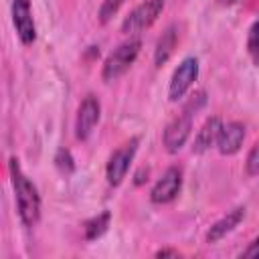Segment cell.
<instances>
[{"label":"cell","instance_id":"cell-1","mask_svg":"<svg viewBox=\"0 0 259 259\" xmlns=\"http://www.w3.org/2000/svg\"><path fill=\"white\" fill-rule=\"evenodd\" d=\"M8 172H10V180H12V188H14L18 217L24 227H34L40 219V194H38L36 186L30 182V178L22 172L16 158H10Z\"/></svg>","mask_w":259,"mask_h":259},{"label":"cell","instance_id":"cell-2","mask_svg":"<svg viewBox=\"0 0 259 259\" xmlns=\"http://www.w3.org/2000/svg\"><path fill=\"white\" fill-rule=\"evenodd\" d=\"M140 49H142V40L136 38V36H130L127 40H123L121 45H117L109 55L107 59L103 61V67H101V77L103 81L111 83L115 79H119L138 59L140 55Z\"/></svg>","mask_w":259,"mask_h":259},{"label":"cell","instance_id":"cell-3","mask_svg":"<svg viewBox=\"0 0 259 259\" xmlns=\"http://www.w3.org/2000/svg\"><path fill=\"white\" fill-rule=\"evenodd\" d=\"M164 6H166V0H144L142 4H138V6L123 18V22H121V32H125V34L132 36V34H138V32L150 28V26L158 20V16L162 14Z\"/></svg>","mask_w":259,"mask_h":259},{"label":"cell","instance_id":"cell-4","mask_svg":"<svg viewBox=\"0 0 259 259\" xmlns=\"http://www.w3.org/2000/svg\"><path fill=\"white\" fill-rule=\"evenodd\" d=\"M138 152V138H132L130 142H125L123 146H119L117 150H113V154L107 160L105 166V178L111 186H119L134 162V156Z\"/></svg>","mask_w":259,"mask_h":259},{"label":"cell","instance_id":"cell-5","mask_svg":"<svg viewBox=\"0 0 259 259\" xmlns=\"http://www.w3.org/2000/svg\"><path fill=\"white\" fill-rule=\"evenodd\" d=\"M192 117H194V113L182 109V113H178V115L164 127L162 142H164V148H166L170 154L180 152L182 146L188 142L190 132H192Z\"/></svg>","mask_w":259,"mask_h":259},{"label":"cell","instance_id":"cell-6","mask_svg":"<svg viewBox=\"0 0 259 259\" xmlns=\"http://www.w3.org/2000/svg\"><path fill=\"white\" fill-rule=\"evenodd\" d=\"M198 77V59L196 57H186L180 61V65L174 69L170 87H168V99L178 101L186 95V91L192 87V83Z\"/></svg>","mask_w":259,"mask_h":259},{"label":"cell","instance_id":"cell-7","mask_svg":"<svg viewBox=\"0 0 259 259\" xmlns=\"http://www.w3.org/2000/svg\"><path fill=\"white\" fill-rule=\"evenodd\" d=\"M180 188H182V170L178 166H170L152 186L150 200L154 204H168L180 194Z\"/></svg>","mask_w":259,"mask_h":259},{"label":"cell","instance_id":"cell-8","mask_svg":"<svg viewBox=\"0 0 259 259\" xmlns=\"http://www.w3.org/2000/svg\"><path fill=\"white\" fill-rule=\"evenodd\" d=\"M99 117H101V103H99V99H97L95 95H87V97L81 101L79 109H77V117H75V138L81 140V142H85V140L93 134V130H95V125H97V121H99Z\"/></svg>","mask_w":259,"mask_h":259},{"label":"cell","instance_id":"cell-9","mask_svg":"<svg viewBox=\"0 0 259 259\" xmlns=\"http://www.w3.org/2000/svg\"><path fill=\"white\" fill-rule=\"evenodd\" d=\"M12 24H14L18 40L24 47L36 40V26L32 18L30 0H12Z\"/></svg>","mask_w":259,"mask_h":259},{"label":"cell","instance_id":"cell-10","mask_svg":"<svg viewBox=\"0 0 259 259\" xmlns=\"http://www.w3.org/2000/svg\"><path fill=\"white\" fill-rule=\"evenodd\" d=\"M245 140V125L241 121H229L223 123L219 138H217V148L223 156H233L241 150Z\"/></svg>","mask_w":259,"mask_h":259},{"label":"cell","instance_id":"cell-11","mask_svg":"<svg viewBox=\"0 0 259 259\" xmlns=\"http://www.w3.org/2000/svg\"><path fill=\"white\" fill-rule=\"evenodd\" d=\"M243 219H245V206H237V208L229 210L225 217H221L217 223L210 225V229L206 231V243H219L229 233H233Z\"/></svg>","mask_w":259,"mask_h":259},{"label":"cell","instance_id":"cell-12","mask_svg":"<svg viewBox=\"0 0 259 259\" xmlns=\"http://www.w3.org/2000/svg\"><path fill=\"white\" fill-rule=\"evenodd\" d=\"M221 127H223L221 117H217V115L208 117V119L202 123V127L196 132V136H194L192 152H194V154H204L206 150H210V148L217 144V138H219Z\"/></svg>","mask_w":259,"mask_h":259},{"label":"cell","instance_id":"cell-13","mask_svg":"<svg viewBox=\"0 0 259 259\" xmlns=\"http://www.w3.org/2000/svg\"><path fill=\"white\" fill-rule=\"evenodd\" d=\"M176 45H178V26L176 24H170V26H166V30L162 32V36L156 42V49H154V65L156 67L166 65L168 59L172 57Z\"/></svg>","mask_w":259,"mask_h":259},{"label":"cell","instance_id":"cell-14","mask_svg":"<svg viewBox=\"0 0 259 259\" xmlns=\"http://www.w3.org/2000/svg\"><path fill=\"white\" fill-rule=\"evenodd\" d=\"M109 221H111V212H109V210H103L101 214H97V217L89 219V221L83 225L85 239H87V241H95V239H99V237L107 231Z\"/></svg>","mask_w":259,"mask_h":259},{"label":"cell","instance_id":"cell-15","mask_svg":"<svg viewBox=\"0 0 259 259\" xmlns=\"http://www.w3.org/2000/svg\"><path fill=\"white\" fill-rule=\"evenodd\" d=\"M247 53L253 59V63L259 65V18L249 28V34H247Z\"/></svg>","mask_w":259,"mask_h":259},{"label":"cell","instance_id":"cell-16","mask_svg":"<svg viewBox=\"0 0 259 259\" xmlns=\"http://www.w3.org/2000/svg\"><path fill=\"white\" fill-rule=\"evenodd\" d=\"M123 0H103L99 6V22L105 24L113 18V14H117V10L121 8Z\"/></svg>","mask_w":259,"mask_h":259},{"label":"cell","instance_id":"cell-17","mask_svg":"<svg viewBox=\"0 0 259 259\" xmlns=\"http://www.w3.org/2000/svg\"><path fill=\"white\" fill-rule=\"evenodd\" d=\"M55 164H57V168H59L63 174H71V172L75 170L73 156H71V152L65 150V148H61V150L57 152V156H55Z\"/></svg>","mask_w":259,"mask_h":259},{"label":"cell","instance_id":"cell-18","mask_svg":"<svg viewBox=\"0 0 259 259\" xmlns=\"http://www.w3.org/2000/svg\"><path fill=\"white\" fill-rule=\"evenodd\" d=\"M245 172L249 176H257L259 174V142L249 150L247 160H245Z\"/></svg>","mask_w":259,"mask_h":259},{"label":"cell","instance_id":"cell-19","mask_svg":"<svg viewBox=\"0 0 259 259\" xmlns=\"http://www.w3.org/2000/svg\"><path fill=\"white\" fill-rule=\"evenodd\" d=\"M241 257H247V259H259V237L251 241V245L241 253Z\"/></svg>","mask_w":259,"mask_h":259},{"label":"cell","instance_id":"cell-20","mask_svg":"<svg viewBox=\"0 0 259 259\" xmlns=\"http://www.w3.org/2000/svg\"><path fill=\"white\" fill-rule=\"evenodd\" d=\"M168 255L178 257V251H174V249H160V251L156 253V257H168Z\"/></svg>","mask_w":259,"mask_h":259},{"label":"cell","instance_id":"cell-21","mask_svg":"<svg viewBox=\"0 0 259 259\" xmlns=\"http://www.w3.org/2000/svg\"><path fill=\"white\" fill-rule=\"evenodd\" d=\"M219 2H221L223 6H231V4H237L239 0H219Z\"/></svg>","mask_w":259,"mask_h":259}]
</instances>
